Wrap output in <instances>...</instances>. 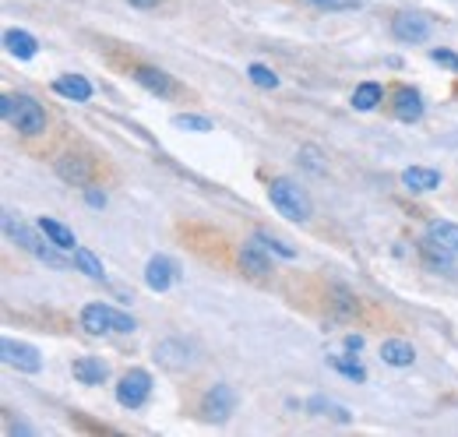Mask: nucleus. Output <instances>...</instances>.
I'll list each match as a JSON object with an SVG mask.
<instances>
[{"mask_svg": "<svg viewBox=\"0 0 458 437\" xmlns=\"http://www.w3.org/2000/svg\"><path fill=\"white\" fill-rule=\"evenodd\" d=\"M0 113H4V120L14 131H21L29 138H36V134L47 131V109L39 107L32 96H4L0 99Z\"/></svg>", "mask_w": 458, "mask_h": 437, "instance_id": "obj_1", "label": "nucleus"}, {"mask_svg": "<svg viewBox=\"0 0 458 437\" xmlns=\"http://www.w3.org/2000/svg\"><path fill=\"white\" fill-rule=\"evenodd\" d=\"M4 229H7V236H11L21 251H29L36 261H43V265H50V269H67V261L60 258V247H54L50 240L43 244L21 218H14V212H4Z\"/></svg>", "mask_w": 458, "mask_h": 437, "instance_id": "obj_2", "label": "nucleus"}, {"mask_svg": "<svg viewBox=\"0 0 458 437\" xmlns=\"http://www.w3.org/2000/svg\"><path fill=\"white\" fill-rule=\"evenodd\" d=\"M423 254H427L434 265L448 269L452 258L458 254V222L434 218V222L427 226V236H423Z\"/></svg>", "mask_w": 458, "mask_h": 437, "instance_id": "obj_3", "label": "nucleus"}, {"mask_svg": "<svg viewBox=\"0 0 458 437\" xmlns=\"http://www.w3.org/2000/svg\"><path fill=\"white\" fill-rule=\"evenodd\" d=\"M268 201L276 205L279 216H286L289 222H307L310 218V198L303 194V187H296L286 176H276L268 184Z\"/></svg>", "mask_w": 458, "mask_h": 437, "instance_id": "obj_4", "label": "nucleus"}, {"mask_svg": "<svg viewBox=\"0 0 458 437\" xmlns=\"http://www.w3.org/2000/svg\"><path fill=\"white\" fill-rule=\"evenodd\" d=\"M81 328L89 331V335H127V331H134V318L131 314H123V311H116L110 304H89L85 311H81Z\"/></svg>", "mask_w": 458, "mask_h": 437, "instance_id": "obj_5", "label": "nucleus"}, {"mask_svg": "<svg viewBox=\"0 0 458 437\" xmlns=\"http://www.w3.org/2000/svg\"><path fill=\"white\" fill-rule=\"evenodd\" d=\"M148 395H152V374L141 371V367L127 371V374L120 378V384H116V402H120L123 409H138V406H145Z\"/></svg>", "mask_w": 458, "mask_h": 437, "instance_id": "obj_6", "label": "nucleus"}, {"mask_svg": "<svg viewBox=\"0 0 458 437\" xmlns=\"http://www.w3.org/2000/svg\"><path fill=\"white\" fill-rule=\"evenodd\" d=\"M0 353H4V364L18 367L21 374H39V371H43V356H39V349L29 346V342L4 338V342H0Z\"/></svg>", "mask_w": 458, "mask_h": 437, "instance_id": "obj_7", "label": "nucleus"}, {"mask_svg": "<svg viewBox=\"0 0 458 437\" xmlns=\"http://www.w3.org/2000/svg\"><path fill=\"white\" fill-rule=\"evenodd\" d=\"M392 32L399 43H423L430 36V18L420 11H402L392 18Z\"/></svg>", "mask_w": 458, "mask_h": 437, "instance_id": "obj_8", "label": "nucleus"}, {"mask_svg": "<svg viewBox=\"0 0 458 437\" xmlns=\"http://www.w3.org/2000/svg\"><path fill=\"white\" fill-rule=\"evenodd\" d=\"M233 409H236V391L229 388V384H216V388H208L205 391V398H201V413L208 416V420H216V424H223L233 416Z\"/></svg>", "mask_w": 458, "mask_h": 437, "instance_id": "obj_9", "label": "nucleus"}, {"mask_svg": "<svg viewBox=\"0 0 458 437\" xmlns=\"http://www.w3.org/2000/svg\"><path fill=\"white\" fill-rule=\"evenodd\" d=\"M392 109H395V116H399L402 124H416L423 116V96L416 89L402 85V89H395V96H392Z\"/></svg>", "mask_w": 458, "mask_h": 437, "instance_id": "obj_10", "label": "nucleus"}, {"mask_svg": "<svg viewBox=\"0 0 458 437\" xmlns=\"http://www.w3.org/2000/svg\"><path fill=\"white\" fill-rule=\"evenodd\" d=\"M156 360L166 367V371H187L191 367V349L180 342V338H166L156 346Z\"/></svg>", "mask_w": 458, "mask_h": 437, "instance_id": "obj_11", "label": "nucleus"}, {"mask_svg": "<svg viewBox=\"0 0 458 437\" xmlns=\"http://www.w3.org/2000/svg\"><path fill=\"white\" fill-rule=\"evenodd\" d=\"M145 282H148V289L166 293L173 282H176V265H173L170 258H152L145 265Z\"/></svg>", "mask_w": 458, "mask_h": 437, "instance_id": "obj_12", "label": "nucleus"}, {"mask_svg": "<svg viewBox=\"0 0 458 437\" xmlns=\"http://www.w3.org/2000/svg\"><path fill=\"white\" fill-rule=\"evenodd\" d=\"M71 374L81 384H103L110 378V367H106L99 356H78V360L71 364Z\"/></svg>", "mask_w": 458, "mask_h": 437, "instance_id": "obj_13", "label": "nucleus"}, {"mask_svg": "<svg viewBox=\"0 0 458 437\" xmlns=\"http://www.w3.org/2000/svg\"><path fill=\"white\" fill-rule=\"evenodd\" d=\"M131 78L138 85H145L148 92H156V96H170L173 92V78L159 67H131Z\"/></svg>", "mask_w": 458, "mask_h": 437, "instance_id": "obj_14", "label": "nucleus"}, {"mask_svg": "<svg viewBox=\"0 0 458 437\" xmlns=\"http://www.w3.org/2000/svg\"><path fill=\"white\" fill-rule=\"evenodd\" d=\"M240 269L247 275H254V278H265V275L272 272V265H268V258H265V247H261L258 240L240 247Z\"/></svg>", "mask_w": 458, "mask_h": 437, "instance_id": "obj_15", "label": "nucleus"}, {"mask_svg": "<svg viewBox=\"0 0 458 437\" xmlns=\"http://www.w3.org/2000/svg\"><path fill=\"white\" fill-rule=\"evenodd\" d=\"M402 184L409 187V191H434V187H441V173L437 169H427V166H409V169H402Z\"/></svg>", "mask_w": 458, "mask_h": 437, "instance_id": "obj_16", "label": "nucleus"}, {"mask_svg": "<svg viewBox=\"0 0 458 437\" xmlns=\"http://www.w3.org/2000/svg\"><path fill=\"white\" fill-rule=\"evenodd\" d=\"M57 173H60V180H67V184H74V187H85V184L92 180V166L85 163V159H78V156L57 159Z\"/></svg>", "mask_w": 458, "mask_h": 437, "instance_id": "obj_17", "label": "nucleus"}, {"mask_svg": "<svg viewBox=\"0 0 458 437\" xmlns=\"http://www.w3.org/2000/svg\"><path fill=\"white\" fill-rule=\"evenodd\" d=\"M39 233H43V236H47L54 247H60V251H74V247H78L74 233H71L64 222H57V218H50V216L39 218Z\"/></svg>", "mask_w": 458, "mask_h": 437, "instance_id": "obj_18", "label": "nucleus"}, {"mask_svg": "<svg viewBox=\"0 0 458 437\" xmlns=\"http://www.w3.org/2000/svg\"><path fill=\"white\" fill-rule=\"evenodd\" d=\"M54 89H57L60 96L74 99V103H89L92 99V85L81 74H60L57 81H54Z\"/></svg>", "mask_w": 458, "mask_h": 437, "instance_id": "obj_19", "label": "nucleus"}, {"mask_svg": "<svg viewBox=\"0 0 458 437\" xmlns=\"http://www.w3.org/2000/svg\"><path fill=\"white\" fill-rule=\"evenodd\" d=\"M381 360H385L388 367H412L416 349H412L405 338H388V342L381 346Z\"/></svg>", "mask_w": 458, "mask_h": 437, "instance_id": "obj_20", "label": "nucleus"}, {"mask_svg": "<svg viewBox=\"0 0 458 437\" xmlns=\"http://www.w3.org/2000/svg\"><path fill=\"white\" fill-rule=\"evenodd\" d=\"M4 47H7V54L18 56V60H29V56H36V50H39V43L29 32H21V29L4 32Z\"/></svg>", "mask_w": 458, "mask_h": 437, "instance_id": "obj_21", "label": "nucleus"}, {"mask_svg": "<svg viewBox=\"0 0 458 437\" xmlns=\"http://www.w3.org/2000/svg\"><path fill=\"white\" fill-rule=\"evenodd\" d=\"M381 85L377 81H363L356 92H352V109H360V113H370V109L381 103Z\"/></svg>", "mask_w": 458, "mask_h": 437, "instance_id": "obj_22", "label": "nucleus"}, {"mask_svg": "<svg viewBox=\"0 0 458 437\" xmlns=\"http://www.w3.org/2000/svg\"><path fill=\"white\" fill-rule=\"evenodd\" d=\"M74 265L89 275V278H106V272H103V261H99V258H96L89 247H74Z\"/></svg>", "mask_w": 458, "mask_h": 437, "instance_id": "obj_23", "label": "nucleus"}, {"mask_svg": "<svg viewBox=\"0 0 458 437\" xmlns=\"http://www.w3.org/2000/svg\"><path fill=\"white\" fill-rule=\"evenodd\" d=\"M328 364L343 374V378H349V381H356V384H363L367 381V371L356 364V360H345V356H328Z\"/></svg>", "mask_w": 458, "mask_h": 437, "instance_id": "obj_24", "label": "nucleus"}, {"mask_svg": "<svg viewBox=\"0 0 458 437\" xmlns=\"http://www.w3.org/2000/svg\"><path fill=\"white\" fill-rule=\"evenodd\" d=\"M173 127L205 134V131H212V120H208V116H194V113H176V116H173Z\"/></svg>", "mask_w": 458, "mask_h": 437, "instance_id": "obj_25", "label": "nucleus"}, {"mask_svg": "<svg viewBox=\"0 0 458 437\" xmlns=\"http://www.w3.org/2000/svg\"><path fill=\"white\" fill-rule=\"evenodd\" d=\"M247 74H250V81H254L258 89H276V85H279V74H276L272 67H265V64H250Z\"/></svg>", "mask_w": 458, "mask_h": 437, "instance_id": "obj_26", "label": "nucleus"}, {"mask_svg": "<svg viewBox=\"0 0 458 437\" xmlns=\"http://www.w3.org/2000/svg\"><path fill=\"white\" fill-rule=\"evenodd\" d=\"M310 409L318 413V416H335V420H349V409L343 406H335V402H325V398H310Z\"/></svg>", "mask_w": 458, "mask_h": 437, "instance_id": "obj_27", "label": "nucleus"}, {"mask_svg": "<svg viewBox=\"0 0 458 437\" xmlns=\"http://www.w3.org/2000/svg\"><path fill=\"white\" fill-rule=\"evenodd\" d=\"M254 240H258L265 251H276V254H283V258H296V251L286 247L283 240H272V236H265V233H254Z\"/></svg>", "mask_w": 458, "mask_h": 437, "instance_id": "obj_28", "label": "nucleus"}, {"mask_svg": "<svg viewBox=\"0 0 458 437\" xmlns=\"http://www.w3.org/2000/svg\"><path fill=\"white\" fill-rule=\"evenodd\" d=\"M300 156H303V166H307V169H314V173H321V169H325V163H321V152H318L314 145H307Z\"/></svg>", "mask_w": 458, "mask_h": 437, "instance_id": "obj_29", "label": "nucleus"}, {"mask_svg": "<svg viewBox=\"0 0 458 437\" xmlns=\"http://www.w3.org/2000/svg\"><path fill=\"white\" fill-rule=\"evenodd\" d=\"M430 60H434V64H445L448 71H458V56L452 54V50H430Z\"/></svg>", "mask_w": 458, "mask_h": 437, "instance_id": "obj_30", "label": "nucleus"}, {"mask_svg": "<svg viewBox=\"0 0 458 437\" xmlns=\"http://www.w3.org/2000/svg\"><path fill=\"white\" fill-rule=\"evenodd\" d=\"M85 201H89L92 209H103V205H106V194H99L96 187H89V191H85Z\"/></svg>", "mask_w": 458, "mask_h": 437, "instance_id": "obj_31", "label": "nucleus"}, {"mask_svg": "<svg viewBox=\"0 0 458 437\" xmlns=\"http://www.w3.org/2000/svg\"><path fill=\"white\" fill-rule=\"evenodd\" d=\"M345 349H349V353H360V349H363V338H360V335H345Z\"/></svg>", "mask_w": 458, "mask_h": 437, "instance_id": "obj_32", "label": "nucleus"}, {"mask_svg": "<svg viewBox=\"0 0 458 437\" xmlns=\"http://www.w3.org/2000/svg\"><path fill=\"white\" fill-rule=\"evenodd\" d=\"M131 4H134V7H156L159 0H131Z\"/></svg>", "mask_w": 458, "mask_h": 437, "instance_id": "obj_33", "label": "nucleus"}, {"mask_svg": "<svg viewBox=\"0 0 458 437\" xmlns=\"http://www.w3.org/2000/svg\"><path fill=\"white\" fill-rule=\"evenodd\" d=\"M352 0H328V7H349Z\"/></svg>", "mask_w": 458, "mask_h": 437, "instance_id": "obj_34", "label": "nucleus"}, {"mask_svg": "<svg viewBox=\"0 0 458 437\" xmlns=\"http://www.w3.org/2000/svg\"><path fill=\"white\" fill-rule=\"evenodd\" d=\"M318 4H328V0H318Z\"/></svg>", "mask_w": 458, "mask_h": 437, "instance_id": "obj_35", "label": "nucleus"}]
</instances>
